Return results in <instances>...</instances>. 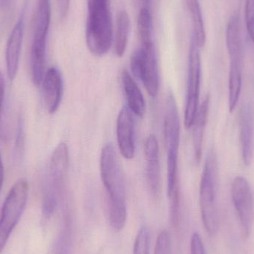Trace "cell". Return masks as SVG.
<instances>
[{
	"label": "cell",
	"instance_id": "cell-1",
	"mask_svg": "<svg viewBox=\"0 0 254 254\" xmlns=\"http://www.w3.org/2000/svg\"><path fill=\"white\" fill-rule=\"evenodd\" d=\"M100 168L107 194L110 225L116 231H122L127 222L126 182L117 153L111 143L103 147Z\"/></svg>",
	"mask_w": 254,
	"mask_h": 254
},
{
	"label": "cell",
	"instance_id": "cell-2",
	"mask_svg": "<svg viewBox=\"0 0 254 254\" xmlns=\"http://www.w3.org/2000/svg\"><path fill=\"white\" fill-rule=\"evenodd\" d=\"M164 135L167 157V195L170 208H180L179 179V155L180 146V121L176 98L172 92L166 101L164 119Z\"/></svg>",
	"mask_w": 254,
	"mask_h": 254
},
{
	"label": "cell",
	"instance_id": "cell-3",
	"mask_svg": "<svg viewBox=\"0 0 254 254\" xmlns=\"http://www.w3.org/2000/svg\"><path fill=\"white\" fill-rule=\"evenodd\" d=\"M87 9L86 46L92 55L104 56L113 43L110 0H87Z\"/></svg>",
	"mask_w": 254,
	"mask_h": 254
},
{
	"label": "cell",
	"instance_id": "cell-4",
	"mask_svg": "<svg viewBox=\"0 0 254 254\" xmlns=\"http://www.w3.org/2000/svg\"><path fill=\"white\" fill-rule=\"evenodd\" d=\"M218 189L219 165L216 152L212 149L206 157L199 188L201 220L210 236L216 235L219 228Z\"/></svg>",
	"mask_w": 254,
	"mask_h": 254
},
{
	"label": "cell",
	"instance_id": "cell-5",
	"mask_svg": "<svg viewBox=\"0 0 254 254\" xmlns=\"http://www.w3.org/2000/svg\"><path fill=\"white\" fill-rule=\"evenodd\" d=\"M226 46L230 61L228 107L230 113H233L241 95L244 61L241 21L238 8L234 10L227 25Z\"/></svg>",
	"mask_w": 254,
	"mask_h": 254
},
{
	"label": "cell",
	"instance_id": "cell-6",
	"mask_svg": "<svg viewBox=\"0 0 254 254\" xmlns=\"http://www.w3.org/2000/svg\"><path fill=\"white\" fill-rule=\"evenodd\" d=\"M50 22V0H37L31 55V75L36 86L41 85L46 73V46Z\"/></svg>",
	"mask_w": 254,
	"mask_h": 254
},
{
	"label": "cell",
	"instance_id": "cell-7",
	"mask_svg": "<svg viewBox=\"0 0 254 254\" xmlns=\"http://www.w3.org/2000/svg\"><path fill=\"white\" fill-rule=\"evenodd\" d=\"M25 179H19L10 188L1 209L0 217V254L25 210L29 193Z\"/></svg>",
	"mask_w": 254,
	"mask_h": 254
},
{
	"label": "cell",
	"instance_id": "cell-8",
	"mask_svg": "<svg viewBox=\"0 0 254 254\" xmlns=\"http://www.w3.org/2000/svg\"><path fill=\"white\" fill-rule=\"evenodd\" d=\"M134 75L141 81L150 96L156 97L160 88V77L155 45L140 46L130 59Z\"/></svg>",
	"mask_w": 254,
	"mask_h": 254
},
{
	"label": "cell",
	"instance_id": "cell-9",
	"mask_svg": "<svg viewBox=\"0 0 254 254\" xmlns=\"http://www.w3.org/2000/svg\"><path fill=\"white\" fill-rule=\"evenodd\" d=\"M201 81V60L200 48L191 39L188 57V89L185 112V125L191 128L199 107Z\"/></svg>",
	"mask_w": 254,
	"mask_h": 254
},
{
	"label": "cell",
	"instance_id": "cell-10",
	"mask_svg": "<svg viewBox=\"0 0 254 254\" xmlns=\"http://www.w3.org/2000/svg\"><path fill=\"white\" fill-rule=\"evenodd\" d=\"M233 204L240 219L243 238L250 237L254 222V198L249 181L242 176L233 180L231 188Z\"/></svg>",
	"mask_w": 254,
	"mask_h": 254
},
{
	"label": "cell",
	"instance_id": "cell-11",
	"mask_svg": "<svg viewBox=\"0 0 254 254\" xmlns=\"http://www.w3.org/2000/svg\"><path fill=\"white\" fill-rule=\"evenodd\" d=\"M69 164V152L65 143L58 145L49 161L46 174L44 195H53L58 198L60 192L65 188Z\"/></svg>",
	"mask_w": 254,
	"mask_h": 254
},
{
	"label": "cell",
	"instance_id": "cell-12",
	"mask_svg": "<svg viewBox=\"0 0 254 254\" xmlns=\"http://www.w3.org/2000/svg\"><path fill=\"white\" fill-rule=\"evenodd\" d=\"M41 86L46 110L49 114H55L64 95V80L61 71L57 67L49 68L45 73Z\"/></svg>",
	"mask_w": 254,
	"mask_h": 254
},
{
	"label": "cell",
	"instance_id": "cell-13",
	"mask_svg": "<svg viewBox=\"0 0 254 254\" xmlns=\"http://www.w3.org/2000/svg\"><path fill=\"white\" fill-rule=\"evenodd\" d=\"M146 179L152 196L158 198L161 191V166L159 146L155 134H149L144 145Z\"/></svg>",
	"mask_w": 254,
	"mask_h": 254
},
{
	"label": "cell",
	"instance_id": "cell-14",
	"mask_svg": "<svg viewBox=\"0 0 254 254\" xmlns=\"http://www.w3.org/2000/svg\"><path fill=\"white\" fill-rule=\"evenodd\" d=\"M118 144L121 153L127 159L134 158L135 153L134 122L132 113L127 107L121 110L117 119Z\"/></svg>",
	"mask_w": 254,
	"mask_h": 254
},
{
	"label": "cell",
	"instance_id": "cell-15",
	"mask_svg": "<svg viewBox=\"0 0 254 254\" xmlns=\"http://www.w3.org/2000/svg\"><path fill=\"white\" fill-rule=\"evenodd\" d=\"M24 28H25V21H24V14L22 13L16 22V25L13 27L6 45V68H7V76L10 80H14L17 74L22 42H23Z\"/></svg>",
	"mask_w": 254,
	"mask_h": 254
},
{
	"label": "cell",
	"instance_id": "cell-16",
	"mask_svg": "<svg viewBox=\"0 0 254 254\" xmlns=\"http://www.w3.org/2000/svg\"><path fill=\"white\" fill-rule=\"evenodd\" d=\"M240 140L242 156L246 166L252 164L254 155V125L252 105L246 103L242 106L239 118Z\"/></svg>",
	"mask_w": 254,
	"mask_h": 254
},
{
	"label": "cell",
	"instance_id": "cell-17",
	"mask_svg": "<svg viewBox=\"0 0 254 254\" xmlns=\"http://www.w3.org/2000/svg\"><path fill=\"white\" fill-rule=\"evenodd\" d=\"M122 86L126 96L128 108L137 117L142 118L146 110V104L140 88L127 70L122 74Z\"/></svg>",
	"mask_w": 254,
	"mask_h": 254
},
{
	"label": "cell",
	"instance_id": "cell-18",
	"mask_svg": "<svg viewBox=\"0 0 254 254\" xmlns=\"http://www.w3.org/2000/svg\"><path fill=\"white\" fill-rule=\"evenodd\" d=\"M209 108H210V96L207 95L199 105L195 120H194L193 131H192V143H193L194 155L195 161L199 163L202 155L203 139L204 130L208 119Z\"/></svg>",
	"mask_w": 254,
	"mask_h": 254
},
{
	"label": "cell",
	"instance_id": "cell-19",
	"mask_svg": "<svg viewBox=\"0 0 254 254\" xmlns=\"http://www.w3.org/2000/svg\"><path fill=\"white\" fill-rule=\"evenodd\" d=\"M185 2L192 24V39L198 47L202 48L206 41V33L199 1L185 0Z\"/></svg>",
	"mask_w": 254,
	"mask_h": 254
},
{
	"label": "cell",
	"instance_id": "cell-20",
	"mask_svg": "<svg viewBox=\"0 0 254 254\" xmlns=\"http://www.w3.org/2000/svg\"><path fill=\"white\" fill-rule=\"evenodd\" d=\"M130 31V19L126 10H121L117 16L116 29L113 37L115 52L122 58L126 52Z\"/></svg>",
	"mask_w": 254,
	"mask_h": 254
},
{
	"label": "cell",
	"instance_id": "cell-21",
	"mask_svg": "<svg viewBox=\"0 0 254 254\" xmlns=\"http://www.w3.org/2000/svg\"><path fill=\"white\" fill-rule=\"evenodd\" d=\"M137 34L140 46L153 45V22L152 15L148 7H141L137 16Z\"/></svg>",
	"mask_w": 254,
	"mask_h": 254
},
{
	"label": "cell",
	"instance_id": "cell-22",
	"mask_svg": "<svg viewBox=\"0 0 254 254\" xmlns=\"http://www.w3.org/2000/svg\"><path fill=\"white\" fill-rule=\"evenodd\" d=\"M150 233L147 227L139 229L133 246V254H149Z\"/></svg>",
	"mask_w": 254,
	"mask_h": 254
},
{
	"label": "cell",
	"instance_id": "cell-23",
	"mask_svg": "<svg viewBox=\"0 0 254 254\" xmlns=\"http://www.w3.org/2000/svg\"><path fill=\"white\" fill-rule=\"evenodd\" d=\"M154 254H173L171 236L167 230H163L158 234Z\"/></svg>",
	"mask_w": 254,
	"mask_h": 254
},
{
	"label": "cell",
	"instance_id": "cell-24",
	"mask_svg": "<svg viewBox=\"0 0 254 254\" xmlns=\"http://www.w3.org/2000/svg\"><path fill=\"white\" fill-rule=\"evenodd\" d=\"M246 23L249 37L254 46V0H246Z\"/></svg>",
	"mask_w": 254,
	"mask_h": 254
},
{
	"label": "cell",
	"instance_id": "cell-25",
	"mask_svg": "<svg viewBox=\"0 0 254 254\" xmlns=\"http://www.w3.org/2000/svg\"><path fill=\"white\" fill-rule=\"evenodd\" d=\"M190 254H206L204 243L198 233H194L191 237Z\"/></svg>",
	"mask_w": 254,
	"mask_h": 254
},
{
	"label": "cell",
	"instance_id": "cell-26",
	"mask_svg": "<svg viewBox=\"0 0 254 254\" xmlns=\"http://www.w3.org/2000/svg\"><path fill=\"white\" fill-rule=\"evenodd\" d=\"M58 13L61 20H64L68 16L69 11L70 0H57Z\"/></svg>",
	"mask_w": 254,
	"mask_h": 254
},
{
	"label": "cell",
	"instance_id": "cell-27",
	"mask_svg": "<svg viewBox=\"0 0 254 254\" xmlns=\"http://www.w3.org/2000/svg\"><path fill=\"white\" fill-rule=\"evenodd\" d=\"M4 89H5V85H4V75L2 73L0 72V118H1L3 102H4Z\"/></svg>",
	"mask_w": 254,
	"mask_h": 254
},
{
	"label": "cell",
	"instance_id": "cell-28",
	"mask_svg": "<svg viewBox=\"0 0 254 254\" xmlns=\"http://www.w3.org/2000/svg\"><path fill=\"white\" fill-rule=\"evenodd\" d=\"M3 180H4V167H3L2 161L0 159V190L2 186Z\"/></svg>",
	"mask_w": 254,
	"mask_h": 254
},
{
	"label": "cell",
	"instance_id": "cell-29",
	"mask_svg": "<svg viewBox=\"0 0 254 254\" xmlns=\"http://www.w3.org/2000/svg\"><path fill=\"white\" fill-rule=\"evenodd\" d=\"M140 2L143 4L142 7H148L149 8V4H150V0H140Z\"/></svg>",
	"mask_w": 254,
	"mask_h": 254
}]
</instances>
